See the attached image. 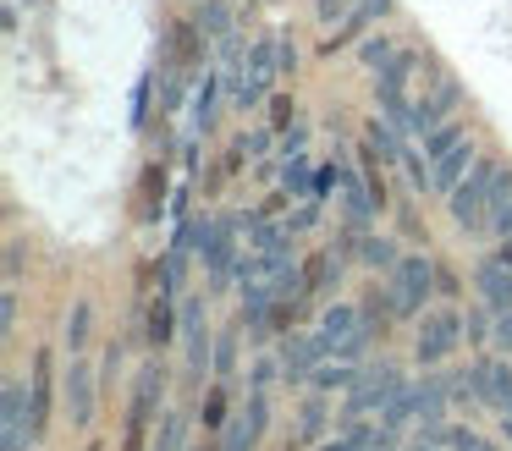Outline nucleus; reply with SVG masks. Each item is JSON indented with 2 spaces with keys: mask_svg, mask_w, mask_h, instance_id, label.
<instances>
[{
  "mask_svg": "<svg viewBox=\"0 0 512 451\" xmlns=\"http://www.w3.org/2000/svg\"><path fill=\"white\" fill-rule=\"evenodd\" d=\"M507 193H512V160H474V171L446 193L452 198V220L463 231H479Z\"/></svg>",
  "mask_w": 512,
  "mask_h": 451,
  "instance_id": "obj_1",
  "label": "nucleus"
},
{
  "mask_svg": "<svg viewBox=\"0 0 512 451\" xmlns=\"http://www.w3.org/2000/svg\"><path fill=\"white\" fill-rule=\"evenodd\" d=\"M463 385L474 391V402L490 407V413L512 418V363L507 358H474L463 374Z\"/></svg>",
  "mask_w": 512,
  "mask_h": 451,
  "instance_id": "obj_2",
  "label": "nucleus"
},
{
  "mask_svg": "<svg viewBox=\"0 0 512 451\" xmlns=\"http://www.w3.org/2000/svg\"><path fill=\"white\" fill-rule=\"evenodd\" d=\"M457 341H463V314H457V308H424V314H419V341H413L419 363L452 358Z\"/></svg>",
  "mask_w": 512,
  "mask_h": 451,
  "instance_id": "obj_3",
  "label": "nucleus"
},
{
  "mask_svg": "<svg viewBox=\"0 0 512 451\" xmlns=\"http://www.w3.org/2000/svg\"><path fill=\"white\" fill-rule=\"evenodd\" d=\"M397 396H402V369H397V363H369V369L353 380V396H347L342 413L347 418H364L369 407H391Z\"/></svg>",
  "mask_w": 512,
  "mask_h": 451,
  "instance_id": "obj_4",
  "label": "nucleus"
},
{
  "mask_svg": "<svg viewBox=\"0 0 512 451\" xmlns=\"http://www.w3.org/2000/svg\"><path fill=\"white\" fill-rule=\"evenodd\" d=\"M430 286H435V264L424 259V253L397 259V270H391V297H397V314H424Z\"/></svg>",
  "mask_w": 512,
  "mask_h": 451,
  "instance_id": "obj_5",
  "label": "nucleus"
},
{
  "mask_svg": "<svg viewBox=\"0 0 512 451\" xmlns=\"http://www.w3.org/2000/svg\"><path fill=\"white\" fill-rule=\"evenodd\" d=\"M182 352H188L193 380H199L204 369H215V341H210V325H204V297H188V303H182Z\"/></svg>",
  "mask_w": 512,
  "mask_h": 451,
  "instance_id": "obj_6",
  "label": "nucleus"
},
{
  "mask_svg": "<svg viewBox=\"0 0 512 451\" xmlns=\"http://www.w3.org/2000/svg\"><path fill=\"white\" fill-rule=\"evenodd\" d=\"M265 424H270V396L254 385V396H248V407L232 418V424L221 429V451H254L259 440H265Z\"/></svg>",
  "mask_w": 512,
  "mask_h": 451,
  "instance_id": "obj_7",
  "label": "nucleus"
},
{
  "mask_svg": "<svg viewBox=\"0 0 512 451\" xmlns=\"http://www.w3.org/2000/svg\"><path fill=\"white\" fill-rule=\"evenodd\" d=\"M94 385H100V374L83 363V352H72L67 380H61V396H67V413H72V424H78V429L94 424Z\"/></svg>",
  "mask_w": 512,
  "mask_h": 451,
  "instance_id": "obj_8",
  "label": "nucleus"
},
{
  "mask_svg": "<svg viewBox=\"0 0 512 451\" xmlns=\"http://www.w3.org/2000/svg\"><path fill=\"white\" fill-rule=\"evenodd\" d=\"M457 99H463L457 77H452V72H441V77H435V88H430V94H424L419 105H413V121H408V127H413V132L441 127V116H446V110H457Z\"/></svg>",
  "mask_w": 512,
  "mask_h": 451,
  "instance_id": "obj_9",
  "label": "nucleus"
},
{
  "mask_svg": "<svg viewBox=\"0 0 512 451\" xmlns=\"http://www.w3.org/2000/svg\"><path fill=\"white\" fill-rule=\"evenodd\" d=\"M276 66H281V55H276V39H254V55H248V83L237 88V99L243 105H259V99L270 94V77H276Z\"/></svg>",
  "mask_w": 512,
  "mask_h": 451,
  "instance_id": "obj_10",
  "label": "nucleus"
},
{
  "mask_svg": "<svg viewBox=\"0 0 512 451\" xmlns=\"http://www.w3.org/2000/svg\"><path fill=\"white\" fill-rule=\"evenodd\" d=\"M474 286H479V303L485 308H496V314H507L512 308V264L501 259H479V270H474Z\"/></svg>",
  "mask_w": 512,
  "mask_h": 451,
  "instance_id": "obj_11",
  "label": "nucleus"
},
{
  "mask_svg": "<svg viewBox=\"0 0 512 451\" xmlns=\"http://www.w3.org/2000/svg\"><path fill=\"white\" fill-rule=\"evenodd\" d=\"M199 253L210 264V281L221 286L226 281V264H232V220H199Z\"/></svg>",
  "mask_w": 512,
  "mask_h": 451,
  "instance_id": "obj_12",
  "label": "nucleus"
},
{
  "mask_svg": "<svg viewBox=\"0 0 512 451\" xmlns=\"http://www.w3.org/2000/svg\"><path fill=\"white\" fill-rule=\"evenodd\" d=\"M331 341L320 336V330H314V336H287V352H281V369L292 374V380H298V374H314L320 369L325 358H331Z\"/></svg>",
  "mask_w": 512,
  "mask_h": 451,
  "instance_id": "obj_13",
  "label": "nucleus"
},
{
  "mask_svg": "<svg viewBox=\"0 0 512 451\" xmlns=\"http://www.w3.org/2000/svg\"><path fill=\"white\" fill-rule=\"evenodd\" d=\"M50 347H39L34 358V380H28V413H34V440H45V424H50Z\"/></svg>",
  "mask_w": 512,
  "mask_h": 451,
  "instance_id": "obj_14",
  "label": "nucleus"
},
{
  "mask_svg": "<svg viewBox=\"0 0 512 451\" xmlns=\"http://www.w3.org/2000/svg\"><path fill=\"white\" fill-rule=\"evenodd\" d=\"M468 171H474V143L463 138L457 149H446L441 160H430V187H435V193H452Z\"/></svg>",
  "mask_w": 512,
  "mask_h": 451,
  "instance_id": "obj_15",
  "label": "nucleus"
},
{
  "mask_svg": "<svg viewBox=\"0 0 512 451\" xmlns=\"http://www.w3.org/2000/svg\"><path fill=\"white\" fill-rule=\"evenodd\" d=\"M386 11H391V0H364V6H353V11L342 17V28H336L331 39H325V55L347 50V44H353V39H358V33H364L375 17H386Z\"/></svg>",
  "mask_w": 512,
  "mask_h": 451,
  "instance_id": "obj_16",
  "label": "nucleus"
},
{
  "mask_svg": "<svg viewBox=\"0 0 512 451\" xmlns=\"http://www.w3.org/2000/svg\"><path fill=\"white\" fill-rule=\"evenodd\" d=\"M160 396H166V369H160V358H149L144 369H138V380H133V413L155 418Z\"/></svg>",
  "mask_w": 512,
  "mask_h": 451,
  "instance_id": "obj_17",
  "label": "nucleus"
},
{
  "mask_svg": "<svg viewBox=\"0 0 512 451\" xmlns=\"http://www.w3.org/2000/svg\"><path fill=\"white\" fill-rule=\"evenodd\" d=\"M342 248H347V242H342ZM342 248L331 242L325 253H314V259H309V270H303V281H309V297H325L336 281H342V259H347Z\"/></svg>",
  "mask_w": 512,
  "mask_h": 451,
  "instance_id": "obj_18",
  "label": "nucleus"
},
{
  "mask_svg": "<svg viewBox=\"0 0 512 451\" xmlns=\"http://www.w3.org/2000/svg\"><path fill=\"white\" fill-rule=\"evenodd\" d=\"M171 330H177V303H171V292H160V297H149V314H144V336H149V347H171Z\"/></svg>",
  "mask_w": 512,
  "mask_h": 451,
  "instance_id": "obj_19",
  "label": "nucleus"
},
{
  "mask_svg": "<svg viewBox=\"0 0 512 451\" xmlns=\"http://www.w3.org/2000/svg\"><path fill=\"white\" fill-rule=\"evenodd\" d=\"M204 28H193V22H171V33H166V61L171 66H199V55H204V39H199Z\"/></svg>",
  "mask_w": 512,
  "mask_h": 451,
  "instance_id": "obj_20",
  "label": "nucleus"
},
{
  "mask_svg": "<svg viewBox=\"0 0 512 451\" xmlns=\"http://www.w3.org/2000/svg\"><path fill=\"white\" fill-rule=\"evenodd\" d=\"M160 209H166V165H149L144 182H138V220H144V226H155Z\"/></svg>",
  "mask_w": 512,
  "mask_h": 451,
  "instance_id": "obj_21",
  "label": "nucleus"
},
{
  "mask_svg": "<svg viewBox=\"0 0 512 451\" xmlns=\"http://www.w3.org/2000/svg\"><path fill=\"white\" fill-rule=\"evenodd\" d=\"M358 325H364V314H358L353 303H331V308H325V314H320V336L331 341V347H342V341L353 336Z\"/></svg>",
  "mask_w": 512,
  "mask_h": 451,
  "instance_id": "obj_22",
  "label": "nucleus"
},
{
  "mask_svg": "<svg viewBox=\"0 0 512 451\" xmlns=\"http://www.w3.org/2000/svg\"><path fill=\"white\" fill-rule=\"evenodd\" d=\"M358 314H364V325H375V330H386L391 319H402V314H397V297H391V286H369V292L358 297Z\"/></svg>",
  "mask_w": 512,
  "mask_h": 451,
  "instance_id": "obj_23",
  "label": "nucleus"
},
{
  "mask_svg": "<svg viewBox=\"0 0 512 451\" xmlns=\"http://www.w3.org/2000/svg\"><path fill=\"white\" fill-rule=\"evenodd\" d=\"M94 336V303L89 297H72V314H67V352H89Z\"/></svg>",
  "mask_w": 512,
  "mask_h": 451,
  "instance_id": "obj_24",
  "label": "nucleus"
},
{
  "mask_svg": "<svg viewBox=\"0 0 512 451\" xmlns=\"http://www.w3.org/2000/svg\"><path fill=\"white\" fill-rule=\"evenodd\" d=\"M463 138H468L463 121H441V127H430V132H424V160H441V154L457 149Z\"/></svg>",
  "mask_w": 512,
  "mask_h": 451,
  "instance_id": "obj_25",
  "label": "nucleus"
},
{
  "mask_svg": "<svg viewBox=\"0 0 512 451\" xmlns=\"http://www.w3.org/2000/svg\"><path fill=\"white\" fill-rule=\"evenodd\" d=\"M358 253H364L358 264H369V270H397V259H402L391 237H364V242H358Z\"/></svg>",
  "mask_w": 512,
  "mask_h": 451,
  "instance_id": "obj_26",
  "label": "nucleus"
},
{
  "mask_svg": "<svg viewBox=\"0 0 512 451\" xmlns=\"http://www.w3.org/2000/svg\"><path fill=\"white\" fill-rule=\"evenodd\" d=\"M397 127H402V121H391V116H375V121H369V143L380 149V160H402Z\"/></svg>",
  "mask_w": 512,
  "mask_h": 451,
  "instance_id": "obj_27",
  "label": "nucleus"
},
{
  "mask_svg": "<svg viewBox=\"0 0 512 451\" xmlns=\"http://www.w3.org/2000/svg\"><path fill=\"white\" fill-rule=\"evenodd\" d=\"M353 380L358 374L347 369V363H320V369H314V385H320V391H347Z\"/></svg>",
  "mask_w": 512,
  "mask_h": 451,
  "instance_id": "obj_28",
  "label": "nucleus"
},
{
  "mask_svg": "<svg viewBox=\"0 0 512 451\" xmlns=\"http://www.w3.org/2000/svg\"><path fill=\"white\" fill-rule=\"evenodd\" d=\"M199 418H204V435H221V429H226V391H221V385L204 396V413Z\"/></svg>",
  "mask_w": 512,
  "mask_h": 451,
  "instance_id": "obj_29",
  "label": "nucleus"
},
{
  "mask_svg": "<svg viewBox=\"0 0 512 451\" xmlns=\"http://www.w3.org/2000/svg\"><path fill=\"white\" fill-rule=\"evenodd\" d=\"M237 363V330H226V336H215V374H226Z\"/></svg>",
  "mask_w": 512,
  "mask_h": 451,
  "instance_id": "obj_30",
  "label": "nucleus"
},
{
  "mask_svg": "<svg viewBox=\"0 0 512 451\" xmlns=\"http://www.w3.org/2000/svg\"><path fill=\"white\" fill-rule=\"evenodd\" d=\"M446 451H496L474 435V429H446Z\"/></svg>",
  "mask_w": 512,
  "mask_h": 451,
  "instance_id": "obj_31",
  "label": "nucleus"
},
{
  "mask_svg": "<svg viewBox=\"0 0 512 451\" xmlns=\"http://www.w3.org/2000/svg\"><path fill=\"white\" fill-rule=\"evenodd\" d=\"M144 435H149V418L127 413V435H122V451H144Z\"/></svg>",
  "mask_w": 512,
  "mask_h": 451,
  "instance_id": "obj_32",
  "label": "nucleus"
},
{
  "mask_svg": "<svg viewBox=\"0 0 512 451\" xmlns=\"http://www.w3.org/2000/svg\"><path fill=\"white\" fill-rule=\"evenodd\" d=\"M490 231H496V237H512V198H501L496 209H490V220H485Z\"/></svg>",
  "mask_w": 512,
  "mask_h": 451,
  "instance_id": "obj_33",
  "label": "nucleus"
},
{
  "mask_svg": "<svg viewBox=\"0 0 512 451\" xmlns=\"http://www.w3.org/2000/svg\"><path fill=\"white\" fill-rule=\"evenodd\" d=\"M177 440H182V418H177V413H166V424H160L155 451H177Z\"/></svg>",
  "mask_w": 512,
  "mask_h": 451,
  "instance_id": "obj_34",
  "label": "nucleus"
},
{
  "mask_svg": "<svg viewBox=\"0 0 512 451\" xmlns=\"http://www.w3.org/2000/svg\"><path fill=\"white\" fill-rule=\"evenodd\" d=\"M364 61L369 66H386L391 61V39H386V33H375V44H364Z\"/></svg>",
  "mask_w": 512,
  "mask_h": 451,
  "instance_id": "obj_35",
  "label": "nucleus"
},
{
  "mask_svg": "<svg viewBox=\"0 0 512 451\" xmlns=\"http://www.w3.org/2000/svg\"><path fill=\"white\" fill-rule=\"evenodd\" d=\"M199 28H210V33H221V39H226V6H215V0H210L204 17H199Z\"/></svg>",
  "mask_w": 512,
  "mask_h": 451,
  "instance_id": "obj_36",
  "label": "nucleus"
},
{
  "mask_svg": "<svg viewBox=\"0 0 512 451\" xmlns=\"http://www.w3.org/2000/svg\"><path fill=\"white\" fill-rule=\"evenodd\" d=\"M116 369H122V341H111V347H105V369H100V385H111V380H116Z\"/></svg>",
  "mask_w": 512,
  "mask_h": 451,
  "instance_id": "obj_37",
  "label": "nucleus"
},
{
  "mask_svg": "<svg viewBox=\"0 0 512 451\" xmlns=\"http://www.w3.org/2000/svg\"><path fill=\"white\" fill-rule=\"evenodd\" d=\"M287 121H292V99H287V94H276V99H270V127L281 132Z\"/></svg>",
  "mask_w": 512,
  "mask_h": 451,
  "instance_id": "obj_38",
  "label": "nucleus"
},
{
  "mask_svg": "<svg viewBox=\"0 0 512 451\" xmlns=\"http://www.w3.org/2000/svg\"><path fill=\"white\" fill-rule=\"evenodd\" d=\"M309 171H314V165L292 160V165H287V193H303V187H309Z\"/></svg>",
  "mask_w": 512,
  "mask_h": 451,
  "instance_id": "obj_39",
  "label": "nucleus"
},
{
  "mask_svg": "<svg viewBox=\"0 0 512 451\" xmlns=\"http://www.w3.org/2000/svg\"><path fill=\"white\" fill-rule=\"evenodd\" d=\"M215 116V77H204V94H199V127H210Z\"/></svg>",
  "mask_w": 512,
  "mask_h": 451,
  "instance_id": "obj_40",
  "label": "nucleus"
},
{
  "mask_svg": "<svg viewBox=\"0 0 512 451\" xmlns=\"http://www.w3.org/2000/svg\"><path fill=\"white\" fill-rule=\"evenodd\" d=\"M23 242H6V281H17V275H23Z\"/></svg>",
  "mask_w": 512,
  "mask_h": 451,
  "instance_id": "obj_41",
  "label": "nucleus"
},
{
  "mask_svg": "<svg viewBox=\"0 0 512 451\" xmlns=\"http://www.w3.org/2000/svg\"><path fill=\"white\" fill-rule=\"evenodd\" d=\"M314 11H320L325 22H336V17H347V11H353V0H314Z\"/></svg>",
  "mask_w": 512,
  "mask_h": 451,
  "instance_id": "obj_42",
  "label": "nucleus"
},
{
  "mask_svg": "<svg viewBox=\"0 0 512 451\" xmlns=\"http://www.w3.org/2000/svg\"><path fill=\"white\" fill-rule=\"evenodd\" d=\"M0 325H17V286H6V297H0Z\"/></svg>",
  "mask_w": 512,
  "mask_h": 451,
  "instance_id": "obj_43",
  "label": "nucleus"
},
{
  "mask_svg": "<svg viewBox=\"0 0 512 451\" xmlns=\"http://www.w3.org/2000/svg\"><path fill=\"white\" fill-rule=\"evenodd\" d=\"M496 347H507V352H512V308L496 319Z\"/></svg>",
  "mask_w": 512,
  "mask_h": 451,
  "instance_id": "obj_44",
  "label": "nucleus"
},
{
  "mask_svg": "<svg viewBox=\"0 0 512 451\" xmlns=\"http://www.w3.org/2000/svg\"><path fill=\"white\" fill-rule=\"evenodd\" d=\"M314 220H320V209H314V204H303V209H298V215H292V231H303V226H314Z\"/></svg>",
  "mask_w": 512,
  "mask_h": 451,
  "instance_id": "obj_45",
  "label": "nucleus"
},
{
  "mask_svg": "<svg viewBox=\"0 0 512 451\" xmlns=\"http://www.w3.org/2000/svg\"><path fill=\"white\" fill-rule=\"evenodd\" d=\"M435 286H441L446 297H457V275L452 270H435Z\"/></svg>",
  "mask_w": 512,
  "mask_h": 451,
  "instance_id": "obj_46",
  "label": "nucleus"
},
{
  "mask_svg": "<svg viewBox=\"0 0 512 451\" xmlns=\"http://www.w3.org/2000/svg\"><path fill=\"white\" fill-rule=\"evenodd\" d=\"M254 385H259V391L270 385V358H259V363H254Z\"/></svg>",
  "mask_w": 512,
  "mask_h": 451,
  "instance_id": "obj_47",
  "label": "nucleus"
},
{
  "mask_svg": "<svg viewBox=\"0 0 512 451\" xmlns=\"http://www.w3.org/2000/svg\"><path fill=\"white\" fill-rule=\"evenodd\" d=\"M501 259H507V264H512V237H501Z\"/></svg>",
  "mask_w": 512,
  "mask_h": 451,
  "instance_id": "obj_48",
  "label": "nucleus"
},
{
  "mask_svg": "<svg viewBox=\"0 0 512 451\" xmlns=\"http://www.w3.org/2000/svg\"><path fill=\"white\" fill-rule=\"evenodd\" d=\"M314 451H347V440H331V446H314Z\"/></svg>",
  "mask_w": 512,
  "mask_h": 451,
  "instance_id": "obj_49",
  "label": "nucleus"
},
{
  "mask_svg": "<svg viewBox=\"0 0 512 451\" xmlns=\"http://www.w3.org/2000/svg\"><path fill=\"white\" fill-rule=\"evenodd\" d=\"M501 435H507V446H512V418H501Z\"/></svg>",
  "mask_w": 512,
  "mask_h": 451,
  "instance_id": "obj_50",
  "label": "nucleus"
},
{
  "mask_svg": "<svg viewBox=\"0 0 512 451\" xmlns=\"http://www.w3.org/2000/svg\"><path fill=\"white\" fill-rule=\"evenodd\" d=\"M193 451H221V440H204V446H193Z\"/></svg>",
  "mask_w": 512,
  "mask_h": 451,
  "instance_id": "obj_51",
  "label": "nucleus"
}]
</instances>
